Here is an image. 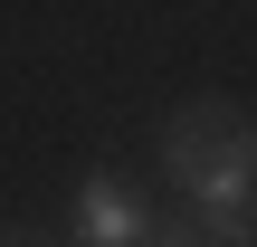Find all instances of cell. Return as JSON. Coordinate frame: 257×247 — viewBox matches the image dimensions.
<instances>
[{
    "instance_id": "obj_1",
    "label": "cell",
    "mask_w": 257,
    "mask_h": 247,
    "mask_svg": "<svg viewBox=\"0 0 257 247\" xmlns=\"http://www.w3.org/2000/svg\"><path fill=\"white\" fill-rule=\"evenodd\" d=\"M162 171L210 247H257V124L229 95H200L162 124Z\"/></svg>"
},
{
    "instance_id": "obj_5",
    "label": "cell",
    "mask_w": 257,
    "mask_h": 247,
    "mask_svg": "<svg viewBox=\"0 0 257 247\" xmlns=\"http://www.w3.org/2000/svg\"><path fill=\"white\" fill-rule=\"evenodd\" d=\"M200 247H210V238H200Z\"/></svg>"
},
{
    "instance_id": "obj_2",
    "label": "cell",
    "mask_w": 257,
    "mask_h": 247,
    "mask_svg": "<svg viewBox=\"0 0 257 247\" xmlns=\"http://www.w3.org/2000/svg\"><path fill=\"white\" fill-rule=\"evenodd\" d=\"M67 219H76L67 247H143L153 228H162L124 171H86V181H76V200H67Z\"/></svg>"
},
{
    "instance_id": "obj_4",
    "label": "cell",
    "mask_w": 257,
    "mask_h": 247,
    "mask_svg": "<svg viewBox=\"0 0 257 247\" xmlns=\"http://www.w3.org/2000/svg\"><path fill=\"white\" fill-rule=\"evenodd\" d=\"M0 247H38V238H0Z\"/></svg>"
},
{
    "instance_id": "obj_3",
    "label": "cell",
    "mask_w": 257,
    "mask_h": 247,
    "mask_svg": "<svg viewBox=\"0 0 257 247\" xmlns=\"http://www.w3.org/2000/svg\"><path fill=\"white\" fill-rule=\"evenodd\" d=\"M143 247H200V219H162V228H153Z\"/></svg>"
}]
</instances>
